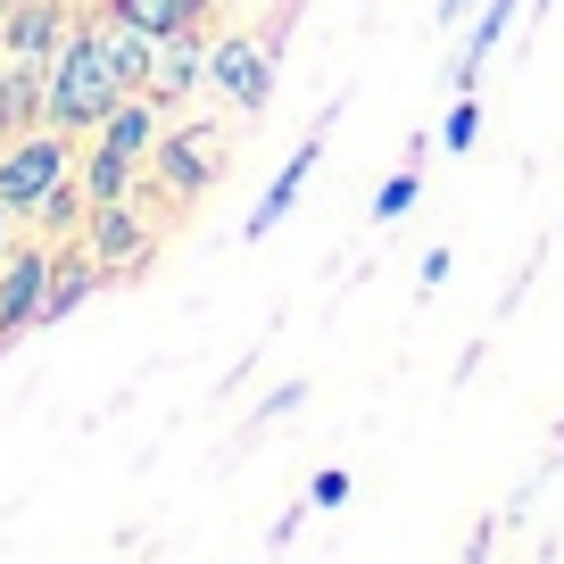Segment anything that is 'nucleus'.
Returning a JSON list of instances; mask_svg holds the SVG:
<instances>
[{"label": "nucleus", "mask_w": 564, "mask_h": 564, "mask_svg": "<svg viewBox=\"0 0 564 564\" xmlns=\"http://www.w3.org/2000/svg\"><path fill=\"white\" fill-rule=\"evenodd\" d=\"M159 133H166V108L150 100V91H124V100L100 117V133H91V141H108V150H124V159H141V166H150Z\"/></svg>", "instance_id": "obj_10"}, {"label": "nucleus", "mask_w": 564, "mask_h": 564, "mask_svg": "<svg viewBox=\"0 0 564 564\" xmlns=\"http://www.w3.org/2000/svg\"><path fill=\"white\" fill-rule=\"evenodd\" d=\"M225 166H232V133H225V124H208V117L166 124V133H159V150H150V175H159L166 192L183 199V208H192V199H208Z\"/></svg>", "instance_id": "obj_2"}, {"label": "nucleus", "mask_w": 564, "mask_h": 564, "mask_svg": "<svg viewBox=\"0 0 564 564\" xmlns=\"http://www.w3.org/2000/svg\"><path fill=\"white\" fill-rule=\"evenodd\" d=\"M67 34H75V25H67V9H58V0H0V51H9V58L51 67Z\"/></svg>", "instance_id": "obj_7"}, {"label": "nucleus", "mask_w": 564, "mask_h": 564, "mask_svg": "<svg viewBox=\"0 0 564 564\" xmlns=\"http://www.w3.org/2000/svg\"><path fill=\"white\" fill-rule=\"evenodd\" d=\"M51 265L58 249L25 241V249H0V340H18L42 324V307H51Z\"/></svg>", "instance_id": "obj_6"}, {"label": "nucleus", "mask_w": 564, "mask_h": 564, "mask_svg": "<svg viewBox=\"0 0 564 564\" xmlns=\"http://www.w3.org/2000/svg\"><path fill=\"white\" fill-rule=\"evenodd\" d=\"M514 9H523V0H490V9L474 18V42H465V58H457V91H474V84H481V58H490L498 42H507Z\"/></svg>", "instance_id": "obj_16"}, {"label": "nucleus", "mask_w": 564, "mask_h": 564, "mask_svg": "<svg viewBox=\"0 0 564 564\" xmlns=\"http://www.w3.org/2000/svg\"><path fill=\"white\" fill-rule=\"evenodd\" d=\"M42 100H51V67H34V58H9V51H0V141H18L25 124L42 117Z\"/></svg>", "instance_id": "obj_11"}, {"label": "nucleus", "mask_w": 564, "mask_h": 564, "mask_svg": "<svg viewBox=\"0 0 564 564\" xmlns=\"http://www.w3.org/2000/svg\"><path fill=\"white\" fill-rule=\"evenodd\" d=\"M300 399H307V382H282L274 399H265L258 415H249V432H265V423H274V415H300Z\"/></svg>", "instance_id": "obj_20"}, {"label": "nucleus", "mask_w": 564, "mask_h": 564, "mask_svg": "<svg viewBox=\"0 0 564 564\" xmlns=\"http://www.w3.org/2000/svg\"><path fill=\"white\" fill-rule=\"evenodd\" d=\"M415 199H423V183H415V175H390L382 192H373V225H399V216L415 208Z\"/></svg>", "instance_id": "obj_18"}, {"label": "nucleus", "mask_w": 564, "mask_h": 564, "mask_svg": "<svg viewBox=\"0 0 564 564\" xmlns=\"http://www.w3.org/2000/svg\"><path fill=\"white\" fill-rule=\"evenodd\" d=\"M307 498H316V507H340V498H349V474H340V465H333V474H316V490H307Z\"/></svg>", "instance_id": "obj_21"}, {"label": "nucleus", "mask_w": 564, "mask_h": 564, "mask_svg": "<svg viewBox=\"0 0 564 564\" xmlns=\"http://www.w3.org/2000/svg\"><path fill=\"white\" fill-rule=\"evenodd\" d=\"M100 291V265H91V249L75 241V249H58V265H51V307H42V324H67L75 307Z\"/></svg>", "instance_id": "obj_12"}, {"label": "nucleus", "mask_w": 564, "mask_h": 564, "mask_svg": "<svg viewBox=\"0 0 564 564\" xmlns=\"http://www.w3.org/2000/svg\"><path fill=\"white\" fill-rule=\"evenodd\" d=\"M75 175H84L91 208H100V199H133V192H141V159H124V150H108V141H91Z\"/></svg>", "instance_id": "obj_14"}, {"label": "nucleus", "mask_w": 564, "mask_h": 564, "mask_svg": "<svg viewBox=\"0 0 564 564\" xmlns=\"http://www.w3.org/2000/svg\"><path fill=\"white\" fill-rule=\"evenodd\" d=\"M324 124H333V108H324V117H316V124H307V141H300V150H291V166H282V175H274V183H265V199H258V208H249V241H265V232H274V225H282V216L300 208V192H307V175H316V159H324Z\"/></svg>", "instance_id": "obj_8"}, {"label": "nucleus", "mask_w": 564, "mask_h": 564, "mask_svg": "<svg viewBox=\"0 0 564 564\" xmlns=\"http://www.w3.org/2000/svg\"><path fill=\"white\" fill-rule=\"evenodd\" d=\"M84 216H91V192H84V175H67V183L34 208V225H42V232H84Z\"/></svg>", "instance_id": "obj_17"}, {"label": "nucleus", "mask_w": 564, "mask_h": 564, "mask_svg": "<svg viewBox=\"0 0 564 564\" xmlns=\"http://www.w3.org/2000/svg\"><path fill=\"white\" fill-rule=\"evenodd\" d=\"M9 225H18V208H9V199H0V249H9Z\"/></svg>", "instance_id": "obj_23"}, {"label": "nucleus", "mask_w": 564, "mask_h": 564, "mask_svg": "<svg viewBox=\"0 0 564 564\" xmlns=\"http://www.w3.org/2000/svg\"><path fill=\"white\" fill-rule=\"evenodd\" d=\"M84 249H91L100 274H141L150 249H159V216H141L133 199H100V208L84 216Z\"/></svg>", "instance_id": "obj_5"}, {"label": "nucleus", "mask_w": 564, "mask_h": 564, "mask_svg": "<svg viewBox=\"0 0 564 564\" xmlns=\"http://www.w3.org/2000/svg\"><path fill=\"white\" fill-rule=\"evenodd\" d=\"M108 18L117 25H141V34H192L199 18H208V0H108Z\"/></svg>", "instance_id": "obj_13"}, {"label": "nucleus", "mask_w": 564, "mask_h": 564, "mask_svg": "<svg viewBox=\"0 0 564 564\" xmlns=\"http://www.w3.org/2000/svg\"><path fill=\"white\" fill-rule=\"evenodd\" d=\"M465 9H474V0H441V25H457V18H465Z\"/></svg>", "instance_id": "obj_22"}, {"label": "nucleus", "mask_w": 564, "mask_h": 564, "mask_svg": "<svg viewBox=\"0 0 564 564\" xmlns=\"http://www.w3.org/2000/svg\"><path fill=\"white\" fill-rule=\"evenodd\" d=\"M208 91L225 108H241V117H258L274 100V51L258 34H216L208 42Z\"/></svg>", "instance_id": "obj_4"}, {"label": "nucleus", "mask_w": 564, "mask_h": 564, "mask_svg": "<svg viewBox=\"0 0 564 564\" xmlns=\"http://www.w3.org/2000/svg\"><path fill=\"white\" fill-rule=\"evenodd\" d=\"M117 100H124V84H117V58H108V34L75 25V34L58 42V58H51V100H42V124H58L67 141H91Z\"/></svg>", "instance_id": "obj_1"}, {"label": "nucleus", "mask_w": 564, "mask_h": 564, "mask_svg": "<svg viewBox=\"0 0 564 564\" xmlns=\"http://www.w3.org/2000/svg\"><path fill=\"white\" fill-rule=\"evenodd\" d=\"M108 58H117V84H124V91H150L159 34H141V25H117V18H108Z\"/></svg>", "instance_id": "obj_15"}, {"label": "nucleus", "mask_w": 564, "mask_h": 564, "mask_svg": "<svg viewBox=\"0 0 564 564\" xmlns=\"http://www.w3.org/2000/svg\"><path fill=\"white\" fill-rule=\"evenodd\" d=\"M474 133H481V108H474V91H465V100L448 108V124H441V150H474Z\"/></svg>", "instance_id": "obj_19"}, {"label": "nucleus", "mask_w": 564, "mask_h": 564, "mask_svg": "<svg viewBox=\"0 0 564 564\" xmlns=\"http://www.w3.org/2000/svg\"><path fill=\"white\" fill-rule=\"evenodd\" d=\"M75 175V141L58 133V124H42V133H18V141H0V199L34 225V208L58 192V183Z\"/></svg>", "instance_id": "obj_3"}, {"label": "nucleus", "mask_w": 564, "mask_h": 564, "mask_svg": "<svg viewBox=\"0 0 564 564\" xmlns=\"http://www.w3.org/2000/svg\"><path fill=\"white\" fill-rule=\"evenodd\" d=\"M199 84H208V42H199V25H192V34H166L159 42V67H150V100L183 108Z\"/></svg>", "instance_id": "obj_9"}]
</instances>
